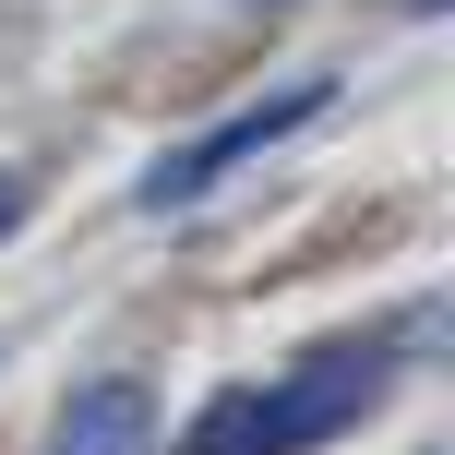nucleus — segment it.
Returning <instances> with one entry per match:
<instances>
[{
	"mask_svg": "<svg viewBox=\"0 0 455 455\" xmlns=\"http://www.w3.org/2000/svg\"><path fill=\"white\" fill-rule=\"evenodd\" d=\"M371 395H384V347H323V360H299L288 384L216 395V408L180 432V455H312V443L360 432Z\"/></svg>",
	"mask_w": 455,
	"mask_h": 455,
	"instance_id": "nucleus-1",
	"label": "nucleus"
},
{
	"mask_svg": "<svg viewBox=\"0 0 455 455\" xmlns=\"http://www.w3.org/2000/svg\"><path fill=\"white\" fill-rule=\"evenodd\" d=\"M323 108H336V84H288V96H251V108H228V120H216L204 144H180V156H156L132 204H144V216H180V204H204V192H216L228 168H240V156H264V144H288L299 120H323Z\"/></svg>",
	"mask_w": 455,
	"mask_h": 455,
	"instance_id": "nucleus-2",
	"label": "nucleus"
},
{
	"mask_svg": "<svg viewBox=\"0 0 455 455\" xmlns=\"http://www.w3.org/2000/svg\"><path fill=\"white\" fill-rule=\"evenodd\" d=\"M48 455H156V408H144V384H84Z\"/></svg>",
	"mask_w": 455,
	"mask_h": 455,
	"instance_id": "nucleus-3",
	"label": "nucleus"
},
{
	"mask_svg": "<svg viewBox=\"0 0 455 455\" xmlns=\"http://www.w3.org/2000/svg\"><path fill=\"white\" fill-rule=\"evenodd\" d=\"M12 216H24V180H12V168H0V240H12Z\"/></svg>",
	"mask_w": 455,
	"mask_h": 455,
	"instance_id": "nucleus-4",
	"label": "nucleus"
},
{
	"mask_svg": "<svg viewBox=\"0 0 455 455\" xmlns=\"http://www.w3.org/2000/svg\"><path fill=\"white\" fill-rule=\"evenodd\" d=\"M408 12H443V0H408Z\"/></svg>",
	"mask_w": 455,
	"mask_h": 455,
	"instance_id": "nucleus-5",
	"label": "nucleus"
},
{
	"mask_svg": "<svg viewBox=\"0 0 455 455\" xmlns=\"http://www.w3.org/2000/svg\"><path fill=\"white\" fill-rule=\"evenodd\" d=\"M264 12H275V0H264Z\"/></svg>",
	"mask_w": 455,
	"mask_h": 455,
	"instance_id": "nucleus-6",
	"label": "nucleus"
}]
</instances>
